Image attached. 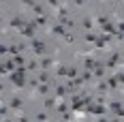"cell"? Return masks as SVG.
Segmentation results:
<instances>
[{
    "instance_id": "cell-29",
    "label": "cell",
    "mask_w": 124,
    "mask_h": 122,
    "mask_svg": "<svg viewBox=\"0 0 124 122\" xmlns=\"http://www.w3.org/2000/svg\"><path fill=\"white\" fill-rule=\"evenodd\" d=\"M118 81H120V84H124V73H122V75H118Z\"/></svg>"
},
{
    "instance_id": "cell-1",
    "label": "cell",
    "mask_w": 124,
    "mask_h": 122,
    "mask_svg": "<svg viewBox=\"0 0 124 122\" xmlns=\"http://www.w3.org/2000/svg\"><path fill=\"white\" fill-rule=\"evenodd\" d=\"M30 47H32V51H34V54H39V56H41V54L45 51V43H43V41H39V39H32Z\"/></svg>"
},
{
    "instance_id": "cell-7",
    "label": "cell",
    "mask_w": 124,
    "mask_h": 122,
    "mask_svg": "<svg viewBox=\"0 0 124 122\" xmlns=\"http://www.w3.org/2000/svg\"><path fill=\"white\" fill-rule=\"evenodd\" d=\"M94 75H96V77H103V75H105V66H103V64H99V66L94 69Z\"/></svg>"
},
{
    "instance_id": "cell-12",
    "label": "cell",
    "mask_w": 124,
    "mask_h": 122,
    "mask_svg": "<svg viewBox=\"0 0 124 122\" xmlns=\"http://www.w3.org/2000/svg\"><path fill=\"white\" fill-rule=\"evenodd\" d=\"M37 90L41 92V94H47V90H49V88H47L45 84H41V86H37Z\"/></svg>"
},
{
    "instance_id": "cell-3",
    "label": "cell",
    "mask_w": 124,
    "mask_h": 122,
    "mask_svg": "<svg viewBox=\"0 0 124 122\" xmlns=\"http://www.w3.org/2000/svg\"><path fill=\"white\" fill-rule=\"evenodd\" d=\"M111 109L116 111V116H118V118H124V107L120 105V103H111Z\"/></svg>"
},
{
    "instance_id": "cell-24",
    "label": "cell",
    "mask_w": 124,
    "mask_h": 122,
    "mask_svg": "<svg viewBox=\"0 0 124 122\" xmlns=\"http://www.w3.org/2000/svg\"><path fill=\"white\" fill-rule=\"evenodd\" d=\"M84 28H92V19H90V17L84 19Z\"/></svg>"
},
{
    "instance_id": "cell-20",
    "label": "cell",
    "mask_w": 124,
    "mask_h": 122,
    "mask_svg": "<svg viewBox=\"0 0 124 122\" xmlns=\"http://www.w3.org/2000/svg\"><path fill=\"white\" fill-rule=\"evenodd\" d=\"M32 9H34V13H37V15H43V7H39V4H34Z\"/></svg>"
},
{
    "instance_id": "cell-6",
    "label": "cell",
    "mask_w": 124,
    "mask_h": 122,
    "mask_svg": "<svg viewBox=\"0 0 124 122\" xmlns=\"http://www.w3.org/2000/svg\"><path fill=\"white\" fill-rule=\"evenodd\" d=\"M96 66H99V62H96V60H92V58H88V60H86V69H88V71H90V69H96Z\"/></svg>"
},
{
    "instance_id": "cell-13",
    "label": "cell",
    "mask_w": 124,
    "mask_h": 122,
    "mask_svg": "<svg viewBox=\"0 0 124 122\" xmlns=\"http://www.w3.org/2000/svg\"><path fill=\"white\" fill-rule=\"evenodd\" d=\"M56 94H58V97H64V94H66V90H64L62 86H58V88H56Z\"/></svg>"
},
{
    "instance_id": "cell-28",
    "label": "cell",
    "mask_w": 124,
    "mask_h": 122,
    "mask_svg": "<svg viewBox=\"0 0 124 122\" xmlns=\"http://www.w3.org/2000/svg\"><path fill=\"white\" fill-rule=\"evenodd\" d=\"M47 2H49L51 7H58V0H47Z\"/></svg>"
},
{
    "instance_id": "cell-10",
    "label": "cell",
    "mask_w": 124,
    "mask_h": 122,
    "mask_svg": "<svg viewBox=\"0 0 124 122\" xmlns=\"http://www.w3.org/2000/svg\"><path fill=\"white\" fill-rule=\"evenodd\" d=\"M45 107H47V109L56 107V101H54V98H45Z\"/></svg>"
},
{
    "instance_id": "cell-19",
    "label": "cell",
    "mask_w": 124,
    "mask_h": 122,
    "mask_svg": "<svg viewBox=\"0 0 124 122\" xmlns=\"http://www.w3.org/2000/svg\"><path fill=\"white\" fill-rule=\"evenodd\" d=\"M66 71H69L66 66H58V71H56V73H58V75H66Z\"/></svg>"
},
{
    "instance_id": "cell-14",
    "label": "cell",
    "mask_w": 124,
    "mask_h": 122,
    "mask_svg": "<svg viewBox=\"0 0 124 122\" xmlns=\"http://www.w3.org/2000/svg\"><path fill=\"white\" fill-rule=\"evenodd\" d=\"M107 84H109V88H116V84H118V77H109V81H107Z\"/></svg>"
},
{
    "instance_id": "cell-2",
    "label": "cell",
    "mask_w": 124,
    "mask_h": 122,
    "mask_svg": "<svg viewBox=\"0 0 124 122\" xmlns=\"http://www.w3.org/2000/svg\"><path fill=\"white\" fill-rule=\"evenodd\" d=\"M24 19H22V17H13L11 22H9V26H11V28H24Z\"/></svg>"
},
{
    "instance_id": "cell-9",
    "label": "cell",
    "mask_w": 124,
    "mask_h": 122,
    "mask_svg": "<svg viewBox=\"0 0 124 122\" xmlns=\"http://www.w3.org/2000/svg\"><path fill=\"white\" fill-rule=\"evenodd\" d=\"M15 64H17V66H26L24 56H19V54H17V56H15Z\"/></svg>"
},
{
    "instance_id": "cell-25",
    "label": "cell",
    "mask_w": 124,
    "mask_h": 122,
    "mask_svg": "<svg viewBox=\"0 0 124 122\" xmlns=\"http://www.w3.org/2000/svg\"><path fill=\"white\" fill-rule=\"evenodd\" d=\"M58 111L60 114H66V105H58Z\"/></svg>"
},
{
    "instance_id": "cell-27",
    "label": "cell",
    "mask_w": 124,
    "mask_h": 122,
    "mask_svg": "<svg viewBox=\"0 0 124 122\" xmlns=\"http://www.w3.org/2000/svg\"><path fill=\"white\" fill-rule=\"evenodd\" d=\"M118 32H124V22H122V24H118Z\"/></svg>"
},
{
    "instance_id": "cell-18",
    "label": "cell",
    "mask_w": 124,
    "mask_h": 122,
    "mask_svg": "<svg viewBox=\"0 0 124 122\" xmlns=\"http://www.w3.org/2000/svg\"><path fill=\"white\" fill-rule=\"evenodd\" d=\"M86 41L88 43H94L96 41V34H86Z\"/></svg>"
},
{
    "instance_id": "cell-21",
    "label": "cell",
    "mask_w": 124,
    "mask_h": 122,
    "mask_svg": "<svg viewBox=\"0 0 124 122\" xmlns=\"http://www.w3.org/2000/svg\"><path fill=\"white\" fill-rule=\"evenodd\" d=\"M66 75H69V77H77V69H69Z\"/></svg>"
},
{
    "instance_id": "cell-17",
    "label": "cell",
    "mask_w": 124,
    "mask_h": 122,
    "mask_svg": "<svg viewBox=\"0 0 124 122\" xmlns=\"http://www.w3.org/2000/svg\"><path fill=\"white\" fill-rule=\"evenodd\" d=\"M64 41H66V43H73V41H75V34H64Z\"/></svg>"
},
{
    "instance_id": "cell-30",
    "label": "cell",
    "mask_w": 124,
    "mask_h": 122,
    "mask_svg": "<svg viewBox=\"0 0 124 122\" xmlns=\"http://www.w3.org/2000/svg\"><path fill=\"white\" fill-rule=\"evenodd\" d=\"M75 4H84V0H73Z\"/></svg>"
},
{
    "instance_id": "cell-15",
    "label": "cell",
    "mask_w": 124,
    "mask_h": 122,
    "mask_svg": "<svg viewBox=\"0 0 124 122\" xmlns=\"http://www.w3.org/2000/svg\"><path fill=\"white\" fill-rule=\"evenodd\" d=\"M107 88H109V84H107V81H101V84H99V90H101V92H105Z\"/></svg>"
},
{
    "instance_id": "cell-26",
    "label": "cell",
    "mask_w": 124,
    "mask_h": 122,
    "mask_svg": "<svg viewBox=\"0 0 124 122\" xmlns=\"http://www.w3.org/2000/svg\"><path fill=\"white\" fill-rule=\"evenodd\" d=\"M22 2H24V4H28V7H34V2H32V0H22Z\"/></svg>"
},
{
    "instance_id": "cell-23",
    "label": "cell",
    "mask_w": 124,
    "mask_h": 122,
    "mask_svg": "<svg viewBox=\"0 0 124 122\" xmlns=\"http://www.w3.org/2000/svg\"><path fill=\"white\" fill-rule=\"evenodd\" d=\"M49 64H51V60H49V58H45V60L41 62V66H43V69H47V66H49Z\"/></svg>"
},
{
    "instance_id": "cell-8",
    "label": "cell",
    "mask_w": 124,
    "mask_h": 122,
    "mask_svg": "<svg viewBox=\"0 0 124 122\" xmlns=\"http://www.w3.org/2000/svg\"><path fill=\"white\" fill-rule=\"evenodd\" d=\"M11 107H13V109H19V107H22V98H17V97H15V98L11 101Z\"/></svg>"
},
{
    "instance_id": "cell-11",
    "label": "cell",
    "mask_w": 124,
    "mask_h": 122,
    "mask_svg": "<svg viewBox=\"0 0 124 122\" xmlns=\"http://www.w3.org/2000/svg\"><path fill=\"white\" fill-rule=\"evenodd\" d=\"M45 22H47V19L41 15V17H37V19H34V26H45Z\"/></svg>"
},
{
    "instance_id": "cell-4",
    "label": "cell",
    "mask_w": 124,
    "mask_h": 122,
    "mask_svg": "<svg viewBox=\"0 0 124 122\" xmlns=\"http://www.w3.org/2000/svg\"><path fill=\"white\" fill-rule=\"evenodd\" d=\"M51 32H54L56 37H64V34H66V30H64V26H54V28H51Z\"/></svg>"
},
{
    "instance_id": "cell-22",
    "label": "cell",
    "mask_w": 124,
    "mask_h": 122,
    "mask_svg": "<svg viewBox=\"0 0 124 122\" xmlns=\"http://www.w3.org/2000/svg\"><path fill=\"white\" fill-rule=\"evenodd\" d=\"M37 120H47V114H45V111H41V114H37Z\"/></svg>"
},
{
    "instance_id": "cell-16",
    "label": "cell",
    "mask_w": 124,
    "mask_h": 122,
    "mask_svg": "<svg viewBox=\"0 0 124 122\" xmlns=\"http://www.w3.org/2000/svg\"><path fill=\"white\" fill-rule=\"evenodd\" d=\"M37 66H39V64H37V62H34V60H32V62H28V66H26V69H28V71H34Z\"/></svg>"
},
{
    "instance_id": "cell-5",
    "label": "cell",
    "mask_w": 124,
    "mask_h": 122,
    "mask_svg": "<svg viewBox=\"0 0 124 122\" xmlns=\"http://www.w3.org/2000/svg\"><path fill=\"white\" fill-rule=\"evenodd\" d=\"M118 60H120V56H118V54H113V58H111L109 62H107V69H113V66L118 64Z\"/></svg>"
}]
</instances>
